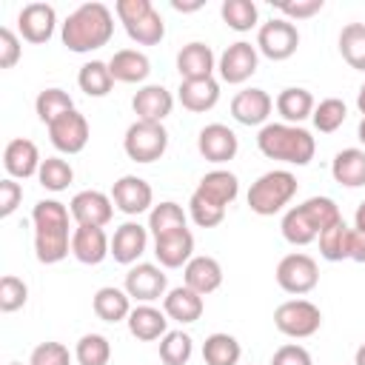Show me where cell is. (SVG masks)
I'll use <instances>...</instances> for the list:
<instances>
[{
  "mask_svg": "<svg viewBox=\"0 0 365 365\" xmlns=\"http://www.w3.org/2000/svg\"><path fill=\"white\" fill-rule=\"evenodd\" d=\"M114 34V14L106 3H83L77 6L60 31V40L68 51L86 54L103 48Z\"/></svg>",
  "mask_w": 365,
  "mask_h": 365,
  "instance_id": "cell-1",
  "label": "cell"
},
{
  "mask_svg": "<svg viewBox=\"0 0 365 365\" xmlns=\"http://www.w3.org/2000/svg\"><path fill=\"white\" fill-rule=\"evenodd\" d=\"M68 208L60 200H40L31 208L34 222V254L40 262L54 265L68 257L71 237H68Z\"/></svg>",
  "mask_w": 365,
  "mask_h": 365,
  "instance_id": "cell-2",
  "label": "cell"
},
{
  "mask_svg": "<svg viewBox=\"0 0 365 365\" xmlns=\"http://www.w3.org/2000/svg\"><path fill=\"white\" fill-rule=\"evenodd\" d=\"M257 148L268 160H279L288 165H308L317 151V140L302 125L288 123H265L257 134Z\"/></svg>",
  "mask_w": 365,
  "mask_h": 365,
  "instance_id": "cell-3",
  "label": "cell"
},
{
  "mask_svg": "<svg viewBox=\"0 0 365 365\" xmlns=\"http://www.w3.org/2000/svg\"><path fill=\"white\" fill-rule=\"evenodd\" d=\"M294 194H297V177L285 168H274L257 177V182H251L248 208L259 217H274L294 200Z\"/></svg>",
  "mask_w": 365,
  "mask_h": 365,
  "instance_id": "cell-4",
  "label": "cell"
},
{
  "mask_svg": "<svg viewBox=\"0 0 365 365\" xmlns=\"http://www.w3.org/2000/svg\"><path fill=\"white\" fill-rule=\"evenodd\" d=\"M123 148L134 163H154L165 154L168 148V131L163 123H145V120H134L125 128L123 137Z\"/></svg>",
  "mask_w": 365,
  "mask_h": 365,
  "instance_id": "cell-5",
  "label": "cell"
},
{
  "mask_svg": "<svg viewBox=\"0 0 365 365\" xmlns=\"http://www.w3.org/2000/svg\"><path fill=\"white\" fill-rule=\"evenodd\" d=\"M274 325L279 334H285L291 339H305V336H314L319 331L322 311L311 299H288V302L277 305Z\"/></svg>",
  "mask_w": 365,
  "mask_h": 365,
  "instance_id": "cell-6",
  "label": "cell"
},
{
  "mask_svg": "<svg viewBox=\"0 0 365 365\" xmlns=\"http://www.w3.org/2000/svg\"><path fill=\"white\" fill-rule=\"evenodd\" d=\"M319 282V268H317V259L302 254V251H294L288 257L279 259L277 265V285L285 291V294H308L314 291Z\"/></svg>",
  "mask_w": 365,
  "mask_h": 365,
  "instance_id": "cell-7",
  "label": "cell"
},
{
  "mask_svg": "<svg viewBox=\"0 0 365 365\" xmlns=\"http://www.w3.org/2000/svg\"><path fill=\"white\" fill-rule=\"evenodd\" d=\"M299 46V31L285 17H271L257 31V48L268 60H288Z\"/></svg>",
  "mask_w": 365,
  "mask_h": 365,
  "instance_id": "cell-8",
  "label": "cell"
},
{
  "mask_svg": "<svg viewBox=\"0 0 365 365\" xmlns=\"http://www.w3.org/2000/svg\"><path fill=\"white\" fill-rule=\"evenodd\" d=\"M125 294L143 305H151L154 299L168 294V277L154 262H137L125 274Z\"/></svg>",
  "mask_w": 365,
  "mask_h": 365,
  "instance_id": "cell-9",
  "label": "cell"
},
{
  "mask_svg": "<svg viewBox=\"0 0 365 365\" xmlns=\"http://www.w3.org/2000/svg\"><path fill=\"white\" fill-rule=\"evenodd\" d=\"M257 63H259V54H257V46L245 43V40H237L231 43L222 54H220V63H217V71L225 83L231 86H240L245 83L254 71H257Z\"/></svg>",
  "mask_w": 365,
  "mask_h": 365,
  "instance_id": "cell-10",
  "label": "cell"
},
{
  "mask_svg": "<svg viewBox=\"0 0 365 365\" xmlns=\"http://www.w3.org/2000/svg\"><path fill=\"white\" fill-rule=\"evenodd\" d=\"M48 140L63 154H80L88 143V120L74 108L48 125Z\"/></svg>",
  "mask_w": 365,
  "mask_h": 365,
  "instance_id": "cell-11",
  "label": "cell"
},
{
  "mask_svg": "<svg viewBox=\"0 0 365 365\" xmlns=\"http://www.w3.org/2000/svg\"><path fill=\"white\" fill-rule=\"evenodd\" d=\"M68 211L77 220V225H100L103 228L114 217V200L108 194H103V191L86 188V191H77L71 197Z\"/></svg>",
  "mask_w": 365,
  "mask_h": 365,
  "instance_id": "cell-12",
  "label": "cell"
},
{
  "mask_svg": "<svg viewBox=\"0 0 365 365\" xmlns=\"http://www.w3.org/2000/svg\"><path fill=\"white\" fill-rule=\"evenodd\" d=\"M111 200H114V205H117L123 214H128V217H137V214L154 208V205H151V202H154V191H151V185H148L143 177H137V174L120 177V180L114 182V188H111Z\"/></svg>",
  "mask_w": 365,
  "mask_h": 365,
  "instance_id": "cell-13",
  "label": "cell"
},
{
  "mask_svg": "<svg viewBox=\"0 0 365 365\" xmlns=\"http://www.w3.org/2000/svg\"><path fill=\"white\" fill-rule=\"evenodd\" d=\"M54 26H57V11L48 3H29L17 14V29H20L23 40H29L34 46L48 43L54 34Z\"/></svg>",
  "mask_w": 365,
  "mask_h": 365,
  "instance_id": "cell-14",
  "label": "cell"
},
{
  "mask_svg": "<svg viewBox=\"0 0 365 365\" xmlns=\"http://www.w3.org/2000/svg\"><path fill=\"white\" fill-rule=\"evenodd\" d=\"M197 148H200V154H202L208 163H217V165H220V163H228V160L237 157L240 140H237V134H234L228 125L211 123V125L200 128V134H197Z\"/></svg>",
  "mask_w": 365,
  "mask_h": 365,
  "instance_id": "cell-15",
  "label": "cell"
},
{
  "mask_svg": "<svg viewBox=\"0 0 365 365\" xmlns=\"http://www.w3.org/2000/svg\"><path fill=\"white\" fill-rule=\"evenodd\" d=\"M271 108H274V100L265 88H242L231 100V117L242 125H265V120L271 117Z\"/></svg>",
  "mask_w": 365,
  "mask_h": 365,
  "instance_id": "cell-16",
  "label": "cell"
},
{
  "mask_svg": "<svg viewBox=\"0 0 365 365\" xmlns=\"http://www.w3.org/2000/svg\"><path fill=\"white\" fill-rule=\"evenodd\" d=\"M71 254L83 265H100L111 254V240L100 225H77L71 234Z\"/></svg>",
  "mask_w": 365,
  "mask_h": 365,
  "instance_id": "cell-17",
  "label": "cell"
},
{
  "mask_svg": "<svg viewBox=\"0 0 365 365\" xmlns=\"http://www.w3.org/2000/svg\"><path fill=\"white\" fill-rule=\"evenodd\" d=\"M145 245H148V228L128 220L111 237V257L120 265H134L145 254Z\"/></svg>",
  "mask_w": 365,
  "mask_h": 365,
  "instance_id": "cell-18",
  "label": "cell"
},
{
  "mask_svg": "<svg viewBox=\"0 0 365 365\" xmlns=\"http://www.w3.org/2000/svg\"><path fill=\"white\" fill-rule=\"evenodd\" d=\"M154 257L163 268L188 265L194 257V234L188 228H182V231H171L165 237H157L154 240Z\"/></svg>",
  "mask_w": 365,
  "mask_h": 365,
  "instance_id": "cell-19",
  "label": "cell"
},
{
  "mask_svg": "<svg viewBox=\"0 0 365 365\" xmlns=\"http://www.w3.org/2000/svg\"><path fill=\"white\" fill-rule=\"evenodd\" d=\"M131 108L137 114V120L145 123H163L171 108H174V97L165 86H143L134 97H131Z\"/></svg>",
  "mask_w": 365,
  "mask_h": 365,
  "instance_id": "cell-20",
  "label": "cell"
},
{
  "mask_svg": "<svg viewBox=\"0 0 365 365\" xmlns=\"http://www.w3.org/2000/svg\"><path fill=\"white\" fill-rule=\"evenodd\" d=\"M40 163L43 160H40L37 145L31 140H26V137L11 140L6 145V151H3V165H6V171H9L11 180H29V177H34L40 171Z\"/></svg>",
  "mask_w": 365,
  "mask_h": 365,
  "instance_id": "cell-21",
  "label": "cell"
},
{
  "mask_svg": "<svg viewBox=\"0 0 365 365\" xmlns=\"http://www.w3.org/2000/svg\"><path fill=\"white\" fill-rule=\"evenodd\" d=\"M214 68H217V60H214V51L211 46L194 40L188 46H182L177 51V71L182 80H205V77H214Z\"/></svg>",
  "mask_w": 365,
  "mask_h": 365,
  "instance_id": "cell-22",
  "label": "cell"
},
{
  "mask_svg": "<svg viewBox=\"0 0 365 365\" xmlns=\"http://www.w3.org/2000/svg\"><path fill=\"white\" fill-rule=\"evenodd\" d=\"M163 311H165L168 319L188 325V322H197V319L202 317L205 302H202V297H200L197 291H191L188 285H177V288H171V291L163 297Z\"/></svg>",
  "mask_w": 365,
  "mask_h": 365,
  "instance_id": "cell-23",
  "label": "cell"
},
{
  "mask_svg": "<svg viewBox=\"0 0 365 365\" xmlns=\"http://www.w3.org/2000/svg\"><path fill=\"white\" fill-rule=\"evenodd\" d=\"M125 322H128L131 336L140 339V342L163 339L168 334V317H165V311H160L154 305H137V308H131V314H128Z\"/></svg>",
  "mask_w": 365,
  "mask_h": 365,
  "instance_id": "cell-24",
  "label": "cell"
},
{
  "mask_svg": "<svg viewBox=\"0 0 365 365\" xmlns=\"http://www.w3.org/2000/svg\"><path fill=\"white\" fill-rule=\"evenodd\" d=\"M194 191H197L200 197H205V200H211V202L228 208V205L237 200V194H240V180H237L234 171L214 168V171H208V174L197 182Z\"/></svg>",
  "mask_w": 365,
  "mask_h": 365,
  "instance_id": "cell-25",
  "label": "cell"
},
{
  "mask_svg": "<svg viewBox=\"0 0 365 365\" xmlns=\"http://www.w3.org/2000/svg\"><path fill=\"white\" fill-rule=\"evenodd\" d=\"M177 97L182 103V108L194 111V114H202V111H211L220 100V83L214 77H205V80H182L180 88H177Z\"/></svg>",
  "mask_w": 365,
  "mask_h": 365,
  "instance_id": "cell-26",
  "label": "cell"
},
{
  "mask_svg": "<svg viewBox=\"0 0 365 365\" xmlns=\"http://www.w3.org/2000/svg\"><path fill=\"white\" fill-rule=\"evenodd\" d=\"M182 274H185V285L200 297L214 294L222 285V265L214 257H191Z\"/></svg>",
  "mask_w": 365,
  "mask_h": 365,
  "instance_id": "cell-27",
  "label": "cell"
},
{
  "mask_svg": "<svg viewBox=\"0 0 365 365\" xmlns=\"http://www.w3.org/2000/svg\"><path fill=\"white\" fill-rule=\"evenodd\" d=\"M108 68L117 83H143L151 74V60L137 48H120L111 54Z\"/></svg>",
  "mask_w": 365,
  "mask_h": 365,
  "instance_id": "cell-28",
  "label": "cell"
},
{
  "mask_svg": "<svg viewBox=\"0 0 365 365\" xmlns=\"http://www.w3.org/2000/svg\"><path fill=\"white\" fill-rule=\"evenodd\" d=\"M277 111H279V117L288 123V125H299L302 120H308L311 114H314V97H311V91L308 88H299V86H288V88H282L279 94H277Z\"/></svg>",
  "mask_w": 365,
  "mask_h": 365,
  "instance_id": "cell-29",
  "label": "cell"
},
{
  "mask_svg": "<svg viewBox=\"0 0 365 365\" xmlns=\"http://www.w3.org/2000/svg\"><path fill=\"white\" fill-rule=\"evenodd\" d=\"M91 308H94L97 319H103V322H123L131 314V297L125 294V288L106 285L94 294Z\"/></svg>",
  "mask_w": 365,
  "mask_h": 365,
  "instance_id": "cell-30",
  "label": "cell"
},
{
  "mask_svg": "<svg viewBox=\"0 0 365 365\" xmlns=\"http://www.w3.org/2000/svg\"><path fill=\"white\" fill-rule=\"evenodd\" d=\"M331 177L345 188L365 185V148H342L331 163Z\"/></svg>",
  "mask_w": 365,
  "mask_h": 365,
  "instance_id": "cell-31",
  "label": "cell"
},
{
  "mask_svg": "<svg viewBox=\"0 0 365 365\" xmlns=\"http://www.w3.org/2000/svg\"><path fill=\"white\" fill-rule=\"evenodd\" d=\"M240 356H242V345L231 334L217 331V334L205 336V342H202V362L205 365H237Z\"/></svg>",
  "mask_w": 365,
  "mask_h": 365,
  "instance_id": "cell-32",
  "label": "cell"
},
{
  "mask_svg": "<svg viewBox=\"0 0 365 365\" xmlns=\"http://www.w3.org/2000/svg\"><path fill=\"white\" fill-rule=\"evenodd\" d=\"M77 86H80V91H86L88 97H106V94L111 91V86H114V77H111L108 63H103V60H88V63H83L80 71H77Z\"/></svg>",
  "mask_w": 365,
  "mask_h": 365,
  "instance_id": "cell-33",
  "label": "cell"
},
{
  "mask_svg": "<svg viewBox=\"0 0 365 365\" xmlns=\"http://www.w3.org/2000/svg\"><path fill=\"white\" fill-rule=\"evenodd\" d=\"M351 231L354 228H348L345 220H339L331 228H325L319 234V254H322V259H328V262L351 259Z\"/></svg>",
  "mask_w": 365,
  "mask_h": 365,
  "instance_id": "cell-34",
  "label": "cell"
},
{
  "mask_svg": "<svg viewBox=\"0 0 365 365\" xmlns=\"http://www.w3.org/2000/svg\"><path fill=\"white\" fill-rule=\"evenodd\" d=\"M182 228H185V211H182V205L165 200V202H160V205H154L148 211V231L154 234V240L157 237H165L171 231H182Z\"/></svg>",
  "mask_w": 365,
  "mask_h": 365,
  "instance_id": "cell-35",
  "label": "cell"
},
{
  "mask_svg": "<svg viewBox=\"0 0 365 365\" xmlns=\"http://www.w3.org/2000/svg\"><path fill=\"white\" fill-rule=\"evenodd\" d=\"M339 54L351 68L365 71V23L342 26V31H339Z\"/></svg>",
  "mask_w": 365,
  "mask_h": 365,
  "instance_id": "cell-36",
  "label": "cell"
},
{
  "mask_svg": "<svg viewBox=\"0 0 365 365\" xmlns=\"http://www.w3.org/2000/svg\"><path fill=\"white\" fill-rule=\"evenodd\" d=\"M279 228H282V237L291 245H308V242H314L319 237V231L314 228V222L308 220V214L302 211V205L288 208L285 217H282V222H279Z\"/></svg>",
  "mask_w": 365,
  "mask_h": 365,
  "instance_id": "cell-37",
  "label": "cell"
},
{
  "mask_svg": "<svg viewBox=\"0 0 365 365\" xmlns=\"http://www.w3.org/2000/svg\"><path fill=\"white\" fill-rule=\"evenodd\" d=\"M34 111H37V117L46 123V125H51L57 117H63L66 111H74V100L68 97V91H63V88H43L40 94H37V100H34Z\"/></svg>",
  "mask_w": 365,
  "mask_h": 365,
  "instance_id": "cell-38",
  "label": "cell"
},
{
  "mask_svg": "<svg viewBox=\"0 0 365 365\" xmlns=\"http://www.w3.org/2000/svg\"><path fill=\"white\" fill-rule=\"evenodd\" d=\"M37 180H40V185H43L46 191H54V194H57V191H66V188L71 185L74 168H71V163L63 160V157H46V160L40 163Z\"/></svg>",
  "mask_w": 365,
  "mask_h": 365,
  "instance_id": "cell-39",
  "label": "cell"
},
{
  "mask_svg": "<svg viewBox=\"0 0 365 365\" xmlns=\"http://www.w3.org/2000/svg\"><path fill=\"white\" fill-rule=\"evenodd\" d=\"M77 365H108L111 359V342L103 334H83L74 348Z\"/></svg>",
  "mask_w": 365,
  "mask_h": 365,
  "instance_id": "cell-40",
  "label": "cell"
},
{
  "mask_svg": "<svg viewBox=\"0 0 365 365\" xmlns=\"http://www.w3.org/2000/svg\"><path fill=\"white\" fill-rule=\"evenodd\" d=\"M220 14H222L225 26L234 31H251L257 26V17H259L254 0H225L220 6Z\"/></svg>",
  "mask_w": 365,
  "mask_h": 365,
  "instance_id": "cell-41",
  "label": "cell"
},
{
  "mask_svg": "<svg viewBox=\"0 0 365 365\" xmlns=\"http://www.w3.org/2000/svg\"><path fill=\"white\" fill-rule=\"evenodd\" d=\"M194 354V339L185 331H168L160 339V359L165 365H188Z\"/></svg>",
  "mask_w": 365,
  "mask_h": 365,
  "instance_id": "cell-42",
  "label": "cell"
},
{
  "mask_svg": "<svg viewBox=\"0 0 365 365\" xmlns=\"http://www.w3.org/2000/svg\"><path fill=\"white\" fill-rule=\"evenodd\" d=\"M125 34H128L134 43H140V46H157V43L165 37V23H163L160 11L151 9V11H148L145 17H140L137 23H128V26H125Z\"/></svg>",
  "mask_w": 365,
  "mask_h": 365,
  "instance_id": "cell-43",
  "label": "cell"
},
{
  "mask_svg": "<svg viewBox=\"0 0 365 365\" xmlns=\"http://www.w3.org/2000/svg\"><path fill=\"white\" fill-rule=\"evenodd\" d=\"M345 117H348V108H345V103H342L339 97L322 100L319 106H314V114H311L314 128L322 131V134H334V131L345 123Z\"/></svg>",
  "mask_w": 365,
  "mask_h": 365,
  "instance_id": "cell-44",
  "label": "cell"
},
{
  "mask_svg": "<svg viewBox=\"0 0 365 365\" xmlns=\"http://www.w3.org/2000/svg\"><path fill=\"white\" fill-rule=\"evenodd\" d=\"M302 211L308 214V220L314 222V228L322 234L325 228H331L334 222H339L342 220V214H339V205L331 200V197H311V200H305L302 202Z\"/></svg>",
  "mask_w": 365,
  "mask_h": 365,
  "instance_id": "cell-45",
  "label": "cell"
},
{
  "mask_svg": "<svg viewBox=\"0 0 365 365\" xmlns=\"http://www.w3.org/2000/svg\"><path fill=\"white\" fill-rule=\"evenodd\" d=\"M188 214H191V220L200 228H214V225H220L225 220V208L217 205V202H211V200H205V197H200L197 191L188 200Z\"/></svg>",
  "mask_w": 365,
  "mask_h": 365,
  "instance_id": "cell-46",
  "label": "cell"
},
{
  "mask_svg": "<svg viewBox=\"0 0 365 365\" xmlns=\"http://www.w3.org/2000/svg\"><path fill=\"white\" fill-rule=\"evenodd\" d=\"M26 299H29L26 282L20 277H14V274H6L0 279V311L3 314H14L17 308L26 305Z\"/></svg>",
  "mask_w": 365,
  "mask_h": 365,
  "instance_id": "cell-47",
  "label": "cell"
},
{
  "mask_svg": "<svg viewBox=\"0 0 365 365\" xmlns=\"http://www.w3.org/2000/svg\"><path fill=\"white\" fill-rule=\"evenodd\" d=\"M29 365H71V354L63 342H40L31 351Z\"/></svg>",
  "mask_w": 365,
  "mask_h": 365,
  "instance_id": "cell-48",
  "label": "cell"
},
{
  "mask_svg": "<svg viewBox=\"0 0 365 365\" xmlns=\"http://www.w3.org/2000/svg\"><path fill=\"white\" fill-rule=\"evenodd\" d=\"M20 40L11 29H0V68H14L17 60H20Z\"/></svg>",
  "mask_w": 365,
  "mask_h": 365,
  "instance_id": "cell-49",
  "label": "cell"
},
{
  "mask_svg": "<svg viewBox=\"0 0 365 365\" xmlns=\"http://www.w3.org/2000/svg\"><path fill=\"white\" fill-rule=\"evenodd\" d=\"M271 365H314V362H311V354H308L302 345H297V342H285L282 348L274 351Z\"/></svg>",
  "mask_w": 365,
  "mask_h": 365,
  "instance_id": "cell-50",
  "label": "cell"
},
{
  "mask_svg": "<svg viewBox=\"0 0 365 365\" xmlns=\"http://www.w3.org/2000/svg\"><path fill=\"white\" fill-rule=\"evenodd\" d=\"M151 9H154L151 0H117V6H114V11H117V17H120L123 26L137 23V20L145 17Z\"/></svg>",
  "mask_w": 365,
  "mask_h": 365,
  "instance_id": "cell-51",
  "label": "cell"
},
{
  "mask_svg": "<svg viewBox=\"0 0 365 365\" xmlns=\"http://www.w3.org/2000/svg\"><path fill=\"white\" fill-rule=\"evenodd\" d=\"M20 200H23V188H20V182H14L11 177L0 180V217L14 214V208L20 205Z\"/></svg>",
  "mask_w": 365,
  "mask_h": 365,
  "instance_id": "cell-52",
  "label": "cell"
},
{
  "mask_svg": "<svg viewBox=\"0 0 365 365\" xmlns=\"http://www.w3.org/2000/svg\"><path fill=\"white\" fill-rule=\"evenodd\" d=\"M277 9L288 17H314L317 11H322V0H297V3H277Z\"/></svg>",
  "mask_w": 365,
  "mask_h": 365,
  "instance_id": "cell-53",
  "label": "cell"
},
{
  "mask_svg": "<svg viewBox=\"0 0 365 365\" xmlns=\"http://www.w3.org/2000/svg\"><path fill=\"white\" fill-rule=\"evenodd\" d=\"M351 259L365 262V231H351Z\"/></svg>",
  "mask_w": 365,
  "mask_h": 365,
  "instance_id": "cell-54",
  "label": "cell"
},
{
  "mask_svg": "<svg viewBox=\"0 0 365 365\" xmlns=\"http://www.w3.org/2000/svg\"><path fill=\"white\" fill-rule=\"evenodd\" d=\"M354 228H356V231H365V200L356 205V214H354Z\"/></svg>",
  "mask_w": 365,
  "mask_h": 365,
  "instance_id": "cell-55",
  "label": "cell"
},
{
  "mask_svg": "<svg viewBox=\"0 0 365 365\" xmlns=\"http://www.w3.org/2000/svg\"><path fill=\"white\" fill-rule=\"evenodd\" d=\"M171 9H177V11H197V9H202V0H197V3H180V0H174Z\"/></svg>",
  "mask_w": 365,
  "mask_h": 365,
  "instance_id": "cell-56",
  "label": "cell"
},
{
  "mask_svg": "<svg viewBox=\"0 0 365 365\" xmlns=\"http://www.w3.org/2000/svg\"><path fill=\"white\" fill-rule=\"evenodd\" d=\"M356 108L362 111V117H365V83L359 86V94H356Z\"/></svg>",
  "mask_w": 365,
  "mask_h": 365,
  "instance_id": "cell-57",
  "label": "cell"
},
{
  "mask_svg": "<svg viewBox=\"0 0 365 365\" xmlns=\"http://www.w3.org/2000/svg\"><path fill=\"white\" fill-rule=\"evenodd\" d=\"M354 365H365V342L356 348V354H354Z\"/></svg>",
  "mask_w": 365,
  "mask_h": 365,
  "instance_id": "cell-58",
  "label": "cell"
},
{
  "mask_svg": "<svg viewBox=\"0 0 365 365\" xmlns=\"http://www.w3.org/2000/svg\"><path fill=\"white\" fill-rule=\"evenodd\" d=\"M356 134H359V143L365 145V117L359 120V128H356Z\"/></svg>",
  "mask_w": 365,
  "mask_h": 365,
  "instance_id": "cell-59",
  "label": "cell"
},
{
  "mask_svg": "<svg viewBox=\"0 0 365 365\" xmlns=\"http://www.w3.org/2000/svg\"><path fill=\"white\" fill-rule=\"evenodd\" d=\"M9 365H20V362H9Z\"/></svg>",
  "mask_w": 365,
  "mask_h": 365,
  "instance_id": "cell-60",
  "label": "cell"
}]
</instances>
